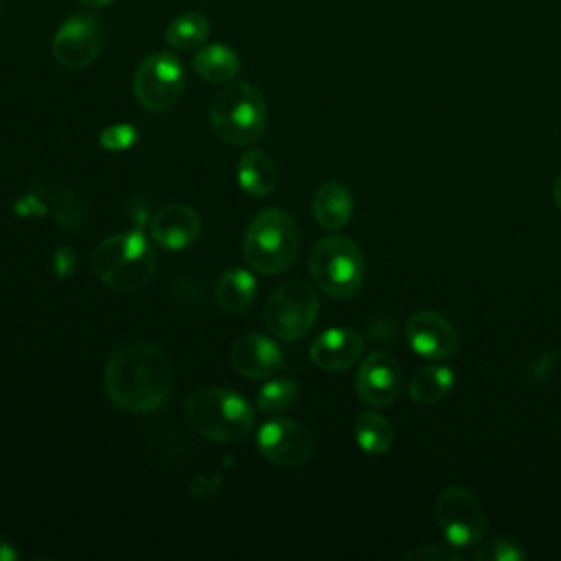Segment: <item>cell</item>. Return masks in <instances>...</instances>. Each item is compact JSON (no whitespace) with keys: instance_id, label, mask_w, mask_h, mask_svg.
I'll return each mask as SVG.
<instances>
[{"instance_id":"cell-1","label":"cell","mask_w":561,"mask_h":561,"mask_svg":"<svg viewBox=\"0 0 561 561\" xmlns=\"http://www.w3.org/2000/svg\"><path fill=\"white\" fill-rule=\"evenodd\" d=\"M105 392L110 401L134 414L158 410L173 383L167 353L151 342H127L105 364Z\"/></svg>"},{"instance_id":"cell-2","label":"cell","mask_w":561,"mask_h":561,"mask_svg":"<svg viewBox=\"0 0 561 561\" xmlns=\"http://www.w3.org/2000/svg\"><path fill=\"white\" fill-rule=\"evenodd\" d=\"M184 416L197 434L215 443L243 440L254 427L250 403L241 394L217 386L195 390L184 403Z\"/></svg>"},{"instance_id":"cell-3","label":"cell","mask_w":561,"mask_h":561,"mask_svg":"<svg viewBox=\"0 0 561 561\" xmlns=\"http://www.w3.org/2000/svg\"><path fill=\"white\" fill-rule=\"evenodd\" d=\"M208 116L221 140L250 145L263 136L267 125L265 96L248 81H228L210 99Z\"/></svg>"},{"instance_id":"cell-4","label":"cell","mask_w":561,"mask_h":561,"mask_svg":"<svg viewBox=\"0 0 561 561\" xmlns=\"http://www.w3.org/2000/svg\"><path fill=\"white\" fill-rule=\"evenodd\" d=\"M300 252V232L296 219L280 210L259 213L243 237V256L259 274H280L289 270Z\"/></svg>"},{"instance_id":"cell-5","label":"cell","mask_w":561,"mask_h":561,"mask_svg":"<svg viewBox=\"0 0 561 561\" xmlns=\"http://www.w3.org/2000/svg\"><path fill=\"white\" fill-rule=\"evenodd\" d=\"M92 267L107 287L127 291L151 278L156 272V252L138 228L103 239L92 254Z\"/></svg>"},{"instance_id":"cell-6","label":"cell","mask_w":561,"mask_h":561,"mask_svg":"<svg viewBox=\"0 0 561 561\" xmlns=\"http://www.w3.org/2000/svg\"><path fill=\"white\" fill-rule=\"evenodd\" d=\"M309 270L324 294L333 298H348L362 287L364 256L353 239L333 234L320 239L311 248Z\"/></svg>"},{"instance_id":"cell-7","label":"cell","mask_w":561,"mask_h":561,"mask_svg":"<svg viewBox=\"0 0 561 561\" xmlns=\"http://www.w3.org/2000/svg\"><path fill=\"white\" fill-rule=\"evenodd\" d=\"M318 294L300 278L280 283L267 298L263 320L267 331L285 342L300 340L318 318Z\"/></svg>"},{"instance_id":"cell-8","label":"cell","mask_w":561,"mask_h":561,"mask_svg":"<svg viewBox=\"0 0 561 561\" xmlns=\"http://www.w3.org/2000/svg\"><path fill=\"white\" fill-rule=\"evenodd\" d=\"M436 524L454 548H471L486 533V515L473 491L451 484L436 497Z\"/></svg>"},{"instance_id":"cell-9","label":"cell","mask_w":561,"mask_h":561,"mask_svg":"<svg viewBox=\"0 0 561 561\" xmlns=\"http://www.w3.org/2000/svg\"><path fill=\"white\" fill-rule=\"evenodd\" d=\"M131 88L145 110L167 112L184 92V68L175 55L156 50L136 66Z\"/></svg>"},{"instance_id":"cell-10","label":"cell","mask_w":561,"mask_h":561,"mask_svg":"<svg viewBox=\"0 0 561 561\" xmlns=\"http://www.w3.org/2000/svg\"><path fill=\"white\" fill-rule=\"evenodd\" d=\"M103 46L101 22L92 15H70L53 37V57L68 70L90 66Z\"/></svg>"},{"instance_id":"cell-11","label":"cell","mask_w":561,"mask_h":561,"mask_svg":"<svg viewBox=\"0 0 561 561\" xmlns=\"http://www.w3.org/2000/svg\"><path fill=\"white\" fill-rule=\"evenodd\" d=\"M259 451L276 465H300L311 456L313 443L305 425L291 419H272L256 434Z\"/></svg>"},{"instance_id":"cell-12","label":"cell","mask_w":561,"mask_h":561,"mask_svg":"<svg viewBox=\"0 0 561 561\" xmlns=\"http://www.w3.org/2000/svg\"><path fill=\"white\" fill-rule=\"evenodd\" d=\"M405 340L410 348L427 359H447L458 348L456 327L438 311H416L405 322Z\"/></svg>"},{"instance_id":"cell-13","label":"cell","mask_w":561,"mask_h":561,"mask_svg":"<svg viewBox=\"0 0 561 561\" xmlns=\"http://www.w3.org/2000/svg\"><path fill=\"white\" fill-rule=\"evenodd\" d=\"M355 383L364 403L375 408L390 405L401 392V366L390 353H370L362 362Z\"/></svg>"},{"instance_id":"cell-14","label":"cell","mask_w":561,"mask_h":561,"mask_svg":"<svg viewBox=\"0 0 561 561\" xmlns=\"http://www.w3.org/2000/svg\"><path fill=\"white\" fill-rule=\"evenodd\" d=\"M230 364L248 379H265L280 370L283 351L274 340L259 333H248L232 344Z\"/></svg>"},{"instance_id":"cell-15","label":"cell","mask_w":561,"mask_h":561,"mask_svg":"<svg viewBox=\"0 0 561 561\" xmlns=\"http://www.w3.org/2000/svg\"><path fill=\"white\" fill-rule=\"evenodd\" d=\"M149 232L158 245L167 250H184L197 241L202 219L195 208L186 204H171L153 215Z\"/></svg>"},{"instance_id":"cell-16","label":"cell","mask_w":561,"mask_h":561,"mask_svg":"<svg viewBox=\"0 0 561 561\" xmlns=\"http://www.w3.org/2000/svg\"><path fill=\"white\" fill-rule=\"evenodd\" d=\"M364 351V337L344 327L322 331L309 348L311 362L322 370H346L351 368Z\"/></svg>"},{"instance_id":"cell-17","label":"cell","mask_w":561,"mask_h":561,"mask_svg":"<svg viewBox=\"0 0 561 561\" xmlns=\"http://www.w3.org/2000/svg\"><path fill=\"white\" fill-rule=\"evenodd\" d=\"M311 210H313L316 221L324 230H337L353 215V195L348 193L346 186H342L337 182H324L313 193Z\"/></svg>"},{"instance_id":"cell-18","label":"cell","mask_w":561,"mask_h":561,"mask_svg":"<svg viewBox=\"0 0 561 561\" xmlns=\"http://www.w3.org/2000/svg\"><path fill=\"white\" fill-rule=\"evenodd\" d=\"M237 178L248 195L263 197L276 188L278 171L270 153H265L263 149H250L241 156L237 164Z\"/></svg>"},{"instance_id":"cell-19","label":"cell","mask_w":561,"mask_h":561,"mask_svg":"<svg viewBox=\"0 0 561 561\" xmlns=\"http://www.w3.org/2000/svg\"><path fill=\"white\" fill-rule=\"evenodd\" d=\"M256 294V280L248 270L232 267L224 272L215 285V300L226 313L245 311Z\"/></svg>"},{"instance_id":"cell-20","label":"cell","mask_w":561,"mask_h":561,"mask_svg":"<svg viewBox=\"0 0 561 561\" xmlns=\"http://www.w3.org/2000/svg\"><path fill=\"white\" fill-rule=\"evenodd\" d=\"M195 72L210 83H228L239 72V55L226 44H206L193 57Z\"/></svg>"},{"instance_id":"cell-21","label":"cell","mask_w":561,"mask_h":561,"mask_svg":"<svg viewBox=\"0 0 561 561\" xmlns=\"http://www.w3.org/2000/svg\"><path fill=\"white\" fill-rule=\"evenodd\" d=\"M454 381H456V375L449 366L427 364L412 375L408 392L414 403L432 405V403H438L454 388Z\"/></svg>"},{"instance_id":"cell-22","label":"cell","mask_w":561,"mask_h":561,"mask_svg":"<svg viewBox=\"0 0 561 561\" xmlns=\"http://www.w3.org/2000/svg\"><path fill=\"white\" fill-rule=\"evenodd\" d=\"M208 33H210L208 18L204 13L188 11L169 22V26L164 28V42L178 50H193L206 42Z\"/></svg>"},{"instance_id":"cell-23","label":"cell","mask_w":561,"mask_h":561,"mask_svg":"<svg viewBox=\"0 0 561 561\" xmlns=\"http://www.w3.org/2000/svg\"><path fill=\"white\" fill-rule=\"evenodd\" d=\"M353 434L357 445L366 451V454H383L390 449L394 432L392 425L377 412L366 410L359 412L353 425Z\"/></svg>"},{"instance_id":"cell-24","label":"cell","mask_w":561,"mask_h":561,"mask_svg":"<svg viewBox=\"0 0 561 561\" xmlns=\"http://www.w3.org/2000/svg\"><path fill=\"white\" fill-rule=\"evenodd\" d=\"M50 208L55 215V221L70 234H79L85 228L88 221V206L83 197L72 188H57L50 197Z\"/></svg>"},{"instance_id":"cell-25","label":"cell","mask_w":561,"mask_h":561,"mask_svg":"<svg viewBox=\"0 0 561 561\" xmlns=\"http://www.w3.org/2000/svg\"><path fill=\"white\" fill-rule=\"evenodd\" d=\"M298 399V383L294 379H272L256 394V408L267 414H278L291 408Z\"/></svg>"},{"instance_id":"cell-26","label":"cell","mask_w":561,"mask_h":561,"mask_svg":"<svg viewBox=\"0 0 561 561\" xmlns=\"http://www.w3.org/2000/svg\"><path fill=\"white\" fill-rule=\"evenodd\" d=\"M478 561H522L526 559V550L524 546L506 535L493 537L491 541H486L478 552H476Z\"/></svg>"},{"instance_id":"cell-27","label":"cell","mask_w":561,"mask_h":561,"mask_svg":"<svg viewBox=\"0 0 561 561\" xmlns=\"http://www.w3.org/2000/svg\"><path fill=\"white\" fill-rule=\"evenodd\" d=\"M138 140V131L136 127L127 125V123H116V125H110L105 127L101 134H99V145L103 149H110V151H123V149H129L134 147Z\"/></svg>"},{"instance_id":"cell-28","label":"cell","mask_w":561,"mask_h":561,"mask_svg":"<svg viewBox=\"0 0 561 561\" xmlns=\"http://www.w3.org/2000/svg\"><path fill=\"white\" fill-rule=\"evenodd\" d=\"M403 559H412V561H458V559H462V554L451 543H447V546L427 543V546H419V548H412V550L403 552Z\"/></svg>"},{"instance_id":"cell-29","label":"cell","mask_w":561,"mask_h":561,"mask_svg":"<svg viewBox=\"0 0 561 561\" xmlns=\"http://www.w3.org/2000/svg\"><path fill=\"white\" fill-rule=\"evenodd\" d=\"M75 250L70 248V245H66V243H61L57 250H55V256H53V272H55V276L57 278H68V276H72V272H75Z\"/></svg>"},{"instance_id":"cell-30","label":"cell","mask_w":561,"mask_h":561,"mask_svg":"<svg viewBox=\"0 0 561 561\" xmlns=\"http://www.w3.org/2000/svg\"><path fill=\"white\" fill-rule=\"evenodd\" d=\"M13 213H15L18 217H39V215L46 213V206H44V202L39 199V195H37L35 191H31V193L22 195V197L13 204Z\"/></svg>"},{"instance_id":"cell-31","label":"cell","mask_w":561,"mask_h":561,"mask_svg":"<svg viewBox=\"0 0 561 561\" xmlns=\"http://www.w3.org/2000/svg\"><path fill=\"white\" fill-rule=\"evenodd\" d=\"M221 482L219 476H197L193 482H191V493L193 495H208L213 491H217V484Z\"/></svg>"},{"instance_id":"cell-32","label":"cell","mask_w":561,"mask_h":561,"mask_svg":"<svg viewBox=\"0 0 561 561\" xmlns=\"http://www.w3.org/2000/svg\"><path fill=\"white\" fill-rule=\"evenodd\" d=\"M15 559H18V552L13 550L11 541L0 533V561H15Z\"/></svg>"},{"instance_id":"cell-33","label":"cell","mask_w":561,"mask_h":561,"mask_svg":"<svg viewBox=\"0 0 561 561\" xmlns=\"http://www.w3.org/2000/svg\"><path fill=\"white\" fill-rule=\"evenodd\" d=\"M85 9H103V7H107L112 0H79Z\"/></svg>"},{"instance_id":"cell-34","label":"cell","mask_w":561,"mask_h":561,"mask_svg":"<svg viewBox=\"0 0 561 561\" xmlns=\"http://www.w3.org/2000/svg\"><path fill=\"white\" fill-rule=\"evenodd\" d=\"M552 197H554V204H557V208L561 210V175L554 180V186H552Z\"/></svg>"}]
</instances>
